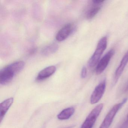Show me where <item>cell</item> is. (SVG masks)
<instances>
[{
    "label": "cell",
    "mask_w": 128,
    "mask_h": 128,
    "mask_svg": "<svg viewBox=\"0 0 128 128\" xmlns=\"http://www.w3.org/2000/svg\"><path fill=\"white\" fill-rule=\"evenodd\" d=\"M74 126H68V127H66L65 128H73L74 127Z\"/></svg>",
    "instance_id": "17"
},
{
    "label": "cell",
    "mask_w": 128,
    "mask_h": 128,
    "mask_svg": "<svg viewBox=\"0 0 128 128\" xmlns=\"http://www.w3.org/2000/svg\"><path fill=\"white\" fill-rule=\"evenodd\" d=\"M127 100V98H126L121 102L114 105L106 116L99 128H109L116 114Z\"/></svg>",
    "instance_id": "2"
},
{
    "label": "cell",
    "mask_w": 128,
    "mask_h": 128,
    "mask_svg": "<svg viewBox=\"0 0 128 128\" xmlns=\"http://www.w3.org/2000/svg\"><path fill=\"white\" fill-rule=\"evenodd\" d=\"M59 48L58 45L55 43H52L46 46L42 49V54L44 56H48L54 54L57 51Z\"/></svg>",
    "instance_id": "12"
},
{
    "label": "cell",
    "mask_w": 128,
    "mask_h": 128,
    "mask_svg": "<svg viewBox=\"0 0 128 128\" xmlns=\"http://www.w3.org/2000/svg\"><path fill=\"white\" fill-rule=\"evenodd\" d=\"M120 128H128V120L127 119L120 126Z\"/></svg>",
    "instance_id": "16"
},
{
    "label": "cell",
    "mask_w": 128,
    "mask_h": 128,
    "mask_svg": "<svg viewBox=\"0 0 128 128\" xmlns=\"http://www.w3.org/2000/svg\"><path fill=\"white\" fill-rule=\"evenodd\" d=\"M126 91H128V85H127V86H126Z\"/></svg>",
    "instance_id": "18"
},
{
    "label": "cell",
    "mask_w": 128,
    "mask_h": 128,
    "mask_svg": "<svg viewBox=\"0 0 128 128\" xmlns=\"http://www.w3.org/2000/svg\"><path fill=\"white\" fill-rule=\"evenodd\" d=\"M15 75L8 66L4 67L0 72V84L2 85L8 84L12 80Z\"/></svg>",
    "instance_id": "6"
},
{
    "label": "cell",
    "mask_w": 128,
    "mask_h": 128,
    "mask_svg": "<svg viewBox=\"0 0 128 128\" xmlns=\"http://www.w3.org/2000/svg\"><path fill=\"white\" fill-rule=\"evenodd\" d=\"M74 29L73 24H68L63 27L58 32L56 38L59 42L65 40L70 35Z\"/></svg>",
    "instance_id": "8"
},
{
    "label": "cell",
    "mask_w": 128,
    "mask_h": 128,
    "mask_svg": "<svg viewBox=\"0 0 128 128\" xmlns=\"http://www.w3.org/2000/svg\"><path fill=\"white\" fill-rule=\"evenodd\" d=\"M107 43L108 39L106 36L100 39L95 52L88 61V66L89 67L93 68L98 64L102 54L107 48Z\"/></svg>",
    "instance_id": "1"
},
{
    "label": "cell",
    "mask_w": 128,
    "mask_h": 128,
    "mask_svg": "<svg viewBox=\"0 0 128 128\" xmlns=\"http://www.w3.org/2000/svg\"><path fill=\"white\" fill-rule=\"evenodd\" d=\"M88 10L86 13V18L88 19H91L94 18L101 9L100 5H95Z\"/></svg>",
    "instance_id": "13"
},
{
    "label": "cell",
    "mask_w": 128,
    "mask_h": 128,
    "mask_svg": "<svg viewBox=\"0 0 128 128\" xmlns=\"http://www.w3.org/2000/svg\"><path fill=\"white\" fill-rule=\"evenodd\" d=\"M86 68L85 66H84L82 69L81 72V77L82 78H85L87 76Z\"/></svg>",
    "instance_id": "14"
},
{
    "label": "cell",
    "mask_w": 128,
    "mask_h": 128,
    "mask_svg": "<svg viewBox=\"0 0 128 128\" xmlns=\"http://www.w3.org/2000/svg\"><path fill=\"white\" fill-rule=\"evenodd\" d=\"M128 63V51H127L123 57L120 65L115 71L113 79V85H114L118 81Z\"/></svg>",
    "instance_id": "7"
},
{
    "label": "cell",
    "mask_w": 128,
    "mask_h": 128,
    "mask_svg": "<svg viewBox=\"0 0 128 128\" xmlns=\"http://www.w3.org/2000/svg\"><path fill=\"white\" fill-rule=\"evenodd\" d=\"M56 68L54 66H50L45 68L40 72L36 78L37 80H42L51 76L56 72Z\"/></svg>",
    "instance_id": "9"
},
{
    "label": "cell",
    "mask_w": 128,
    "mask_h": 128,
    "mask_svg": "<svg viewBox=\"0 0 128 128\" xmlns=\"http://www.w3.org/2000/svg\"><path fill=\"white\" fill-rule=\"evenodd\" d=\"M114 53L115 51L114 49H110L99 61L96 68V74H100L104 72L114 54Z\"/></svg>",
    "instance_id": "4"
},
{
    "label": "cell",
    "mask_w": 128,
    "mask_h": 128,
    "mask_svg": "<svg viewBox=\"0 0 128 128\" xmlns=\"http://www.w3.org/2000/svg\"><path fill=\"white\" fill-rule=\"evenodd\" d=\"M93 3L95 5H100L103 3L104 0H93L92 1Z\"/></svg>",
    "instance_id": "15"
},
{
    "label": "cell",
    "mask_w": 128,
    "mask_h": 128,
    "mask_svg": "<svg viewBox=\"0 0 128 128\" xmlns=\"http://www.w3.org/2000/svg\"><path fill=\"white\" fill-rule=\"evenodd\" d=\"M106 88V80L104 79L96 87L93 92L90 98L91 104H96L100 100L104 93Z\"/></svg>",
    "instance_id": "5"
},
{
    "label": "cell",
    "mask_w": 128,
    "mask_h": 128,
    "mask_svg": "<svg viewBox=\"0 0 128 128\" xmlns=\"http://www.w3.org/2000/svg\"><path fill=\"white\" fill-rule=\"evenodd\" d=\"M13 102H14V98L12 97H11L6 100L0 103V122H2L6 112L13 103Z\"/></svg>",
    "instance_id": "10"
},
{
    "label": "cell",
    "mask_w": 128,
    "mask_h": 128,
    "mask_svg": "<svg viewBox=\"0 0 128 128\" xmlns=\"http://www.w3.org/2000/svg\"><path fill=\"white\" fill-rule=\"evenodd\" d=\"M103 107L102 104H99L96 106L87 117L81 128H92L101 113Z\"/></svg>",
    "instance_id": "3"
},
{
    "label": "cell",
    "mask_w": 128,
    "mask_h": 128,
    "mask_svg": "<svg viewBox=\"0 0 128 128\" xmlns=\"http://www.w3.org/2000/svg\"><path fill=\"white\" fill-rule=\"evenodd\" d=\"M127 120H128V116H127Z\"/></svg>",
    "instance_id": "19"
},
{
    "label": "cell",
    "mask_w": 128,
    "mask_h": 128,
    "mask_svg": "<svg viewBox=\"0 0 128 128\" xmlns=\"http://www.w3.org/2000/svg\"><path fill=\"white\" fill-rule=\"evenodd\" d=\"M75 109L73 107H70L63 110L57 115L59 120H66L69 119L74 113Z\"/></svg>",
    "instance_id": "11"
}]
</instances>
